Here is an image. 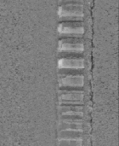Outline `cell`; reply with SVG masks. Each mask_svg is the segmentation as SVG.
<instances>
[{
	"label": "cell",
	"instance_id": "cell-3",
	"mask_svg": "<svg viewBox=\"0 0 119 146\" xmlns=\"http://www.w3.org/2000/svg\"><path fill=\"white\" fill-rule=\"evenodd\" d=\"M84 44L82 38H62L58 42V50L65 54H81L83 52Z\"/></svg>",
	"mask_w": 119,
	"mask_h": 146
},
{
	"label": "cell",
	"instance_id": "cell-4",
	"mask_svg": "<svg viewBox=\"0 0 119 146\" xmlns=\"http://www.w3.org/2000/svg\"><path fill=\"white\" fill-rule=\"evenodd\" d=\"M58 67L60 69L80 70L84 68V59L81 56H65L59 60Z\"/></svg>",
	"mask_w": 119,
	"mask_h": 146
},
{
	"label": "cell",
	"instance_id": "cell-1",
	"mask_svg": "<svg viewBox=\"0 0 119 146\" xmlns=\"http://www.w3.org/2000/svg\"><path fill=\"white\" fill-rule=\"evenodd\" d=\"M84 9L81 3H62L58 8V17L60 21H82Z\"/></svg>",
	"mask_w": 119,
	"mask_h": 146
},
{
	"label": "cell",
	"instance_id": "cell-2",
	"mask_svg": "<svg viewBox=\"0 0 119 146\" xmlns=\"http://www.w3.org/2000/svg\"><path fill=\"white\" fill-rule=\"evenodd\" d=\"M58 33L63 38H81L84 34V25L82 21H65L58 25Z\"/></svg>",
	"mask_w": 119,
	"mask_h": 146
},
{
	"label": "cell",
	"instance_id": "cell-5",
	"mask_svg": "<svg viewBox=\"0 0 119 146\" xmlns=\"http://www.w3.org/2000/svg\"><path fill=\"white\" fill-rule=\"evenodd\" d=\"M60 3H82L83 0H59Z\"/></svg>",
	"mask_w": 119,
	"mask_h": 146
}]
</instances>
